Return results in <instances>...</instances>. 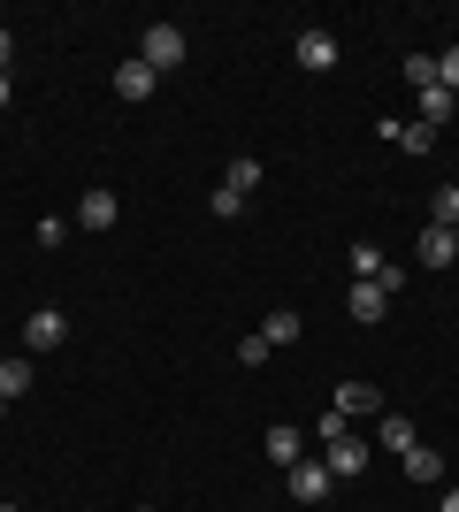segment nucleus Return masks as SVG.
<instances>
[{
  "mask_svg": "<svg viewBox=\"0 0 459 512\" xmlns=\"http://www.w3.org/2000/svg\"><path fill=\"white\" fill-rule=\"evenodd\" d=\"M452 107H459V92L429 85V92H421V123H429V130H444V123H452Z\"/></svg>",
  "mask_w": 459,
  "mask_h": 512,
  "instance_id": "obj_14",
  "label": "nucleus"
},
{
  "mask_svg": "<svg viewBox=\"0 0 459 512\" xmlns=\"http://www.w3.org/2000/svg\"><path fill=\"white\" fill-rule=\"evenodd\" d=\"M329 474H337V482H360V474H368V444H360V436H337V444H329V459H322Z\"/></svg>",
  "mask_w": 459,
  "mask_h": 512,
  "instance_id": "obj_2",
  "label": "nucleus"
},
{
  "mask_svg": "<svg viewBox=\"0 0 459 512\" xmlns=\"http://www.w3.org/2000/svg\"><path fill=\"white\" fill-rule=\"evenodd\" d=\"M0 413H8V398H0Z\"/></svg>",
  "mask_w": 459,
  "mask_h": 512,
  "instance_id": "obj_26",
  "label": "nucleus"
},
{
  "mask_svg": "<svg viewBox=\"0 0 459 512\" xmlns=\"http://www.w3.org/2000/svg\"><path fill=\"white\" fill-rule=\"evenodd\" d=\"M452 260H459L452 230H421V268H452Z\"/></svg>",
  "mask_w": 459,
  "mask_h": 512,
  "instance_id": "obj_13",
  "label": "nucleus"
},
{
  "mask_svg": "<svg viewBox=\"0 0 459 512\" xmlns=\"http://www.w3.org/2000/svg\"><path fill=\"white\" fill-rule=\"evenodd\" d=\"M31 390V352L23 360H0V398H23Z\"/></svg>",
  "mask_w": 459,
  "mask_h": 512,
  "instance_id": "obj_18",
  "label": "nucleus"
},
{
  "mask_svg": "<svg viewBox=\"0 0 459 512\" xmlns=\"http://www.w3.org/2000/svg\"><path fill=\"white\" fill-rule=\"evenodd\" d=\"M299 69H337V31H299Z\"/></svg>",
  "mask_w": 459,
  "mask_h": 512,
  "instance_id": "obj_5",
  "label": "nucleus"
},
{
  "mask_svg": "<svg viewBox=\"0 0 459 512\" xmlns=\"http://www.w3.org/2000/svg\"><path fill=\"white\" fill-rule=\"evenodd\" d=\"M8 92H16V85H8V77H0V107H8Z\"/></svg>",
  "mask_w": 459,
  "mask_h": 512,
  "instance_id": "obj_25",
  "label": "nucleus"
},
{
  "mask_svg": "<svg viewBox=\"0 0 459 512\" xmlns=\"http://www.w3.org/2000/svg\"><path fill=\"white\" fill-rule=\"evenodd\" d=\"M329 413H345V421H352V413H383V390H375V383H337Z\"/></svg>",
  "mask_w": 459,
  "mask_h": 512,
  "instance_id": "obj_6",
  "label": "nucleus"
},
{
  "mask_svg": "<svg viewBox=\"0 0 459 512\" xmlns=\"http://www.w3.org/2000/svg\"><path fill=\"white\" fill-rule=\"evenodd\" d=\"M207 207H215L222 222H238V214H245V199H238V192H222V184H215V199H207Z\"/></svg>",
  "mask_w": 459,
  "mask_h": 512,
  "instance_id": "obj_22",
  "label": "nucleus"
},
{
  "mask_svg": "<svg viewBox=\"0 0 459 512\" xmlns=\"http://www.w3.org/2000/svg\"><path fill=\"white\" fill-rule=\"evenodd\" d=\"M253 337H261L268 352H276V344H299V314H291V306H276V314H268L261 329H253Z\"/></svg>",
  "mask_w": 459,
  "mask_h": 512,
  "instance_id": "obj_12",
  "label": "nucleus"
},
{
  "mask_svg": "<svg viewBox=\"0 0 459 512\" xmlns=\"http://www.w3.org/2000/svg\"><path fill=\"white\" fill-rule=\"evenodd\" d=\"M62 337H69V314H54V306H39V314L23 321V352H54Z\"/></svg>",
  "mask_w": 459,
  "mask_h": 512,
  "instance_id": "obj_3",
  "label": "nucleus"
},
{
  "mask_svg": "<svg viewBox=\"0 0 459 512\" xmlns=\"http://www.w3.org/2000/svg\"><path fill=\"white\" fill-rule=\"evenodd\" d=\"M153 85H161V77H153L146 62H123V69H115V100H146Z\"/></svg>",
  "mask_w": 459,
  "mask_h": 512,
  "instance_id": "obj_10",
  "label": "nucleus"
},
{
  "mask_svg": "<svg viewBox=\"0 0 459 512\" xmlns=\"http://www.w3.org/2000/svg\"><path fill=\"white\" fill-rule=\"evenodd\" d=\"M291 474V497H299V505H322L329 497V482H337V474L322 467V459H299V467H284Z\"/></svg>",
  "mask_w": 459,
  "mask_h": 512,
  "instance_id": "obj_4",
  "label": "nucleus"
},
{
  "mask_svg": "<svg viewBox=\"0 0 459 512\" xmlns=\"http://www.w3.org/2000/svg\"><path fill=\"white\" fill-rule=\"evenodd\" d=\"M138 512H153V505H138Z\"/></svg>",
  "mask_w": 459,
  "mask_h": 512,
  "instance_id": "obj_29",
  "label": "nucleus"
},
{
  "mask_svg": "<svg viewBox=\"0 0 459 512\" xmlns=\"http://www.w3.org/2000/svg\"><path fill=\"white\" fill-rule=\"evenodd\" d=\"M268 459H276V467H299V459H306V436L291 421H276V428H268Z\"/></svg>",
  "mask_w": 459,
  "mask_h": 512,
  "instance_id": "obj_8",
  "label": "nucleus"
},
{
  "mask_svg": "<svg viewBox=\"0 0 459 512\" xmlns=\"http://www.w3.org/2000/svg\"><path fill=\"white\" fill-rule=\"evenodd\" d=\"M345 306H352V321H383V314H391V299H383L375 283H352V291H345Z\"/></svg>",
  "mask_w": 459,
  "mask_h": 512,
  "instance_id": "obj_11",
  "label": "nucleus"
},
{
  "mask_svg": "<svg viewBox=\"0 0 459 512\" xmlns=\"http://www.w3.org/2000/svg\"><path fill=\"white\" fill-rule=\"evenodd\" d=\"M437 85L459 92V46H444V54H437Z\"/></svg>",
  "mask_w": 459,
  "mask_h": 512,
  "instance_id": "obj_21",
  "label": "nucleus"
},
{
  "mask_svg": "<svg viewBox=\"0 0 459 512\" xmlns=\"http://www.w3.org/2000/svg\"><path fill=\"white\" fill-rule=\"evenodd\" d=\"M138 62H146L153 77H169V69L184 62V31H176V23H146V39H138Z\"/></svg>",
  "mask_w": 459,
  "mask_h": 512,
  "instance_id": "obj_1",
  "label": "nucleus"
},
{
  "mask_svg": "<svg viewBox=\"0 0 459 512\" xmlns=\"http://www.w3.org/2000/svg\"><path fill=\"white\" fill-rule=\"evenodd\" d=\"M452 245H459V230H452Z\"/></svg>",
  "mask_w": 459,
  "mask_h": 512,
  "instance_id": "obj_28",
  "label": "nucleus"
},
{
  "mask_svg": "<svg viewBox=\"0 0 459 512\" xmlns=\"http://www.w3.org/2000/svg\"><path fill=\"white\" fill-rule=\"evenodd\" d=\"M398 467H406V482H437V474H444V451L406 444V451H398Z\"/></svg>",
  "mask_w": 459,
  "mask_h": 512,
  "instance_id": "obj_9",
  "label": "nucleus"
},
{
  "mask_svg": "<svg viewBox=\"0 0 459 512\" xmlns=\"http://www.w3.org/2000/svg\"><path fill=\"white\" fill-rule=\"evenodd\" d=\"M222 192H261V161H253V153H238V161H230V176H222Z\"/></svg>",
  "mask_w": 459,
  "mask_h": 512,
  "instance_id": "obj_16",
  "label": "nucleus"
},
{
  "mask_svg": "<svg viewBox=\"0 0 459 512\" xmlns=\"http://www.w3.org/2000/svg\"><path fill=\"white\" fill-rule=\"evenodd\" d=\"M429 230H459V184H437V199H429Z\"/></svg>",
  "mask_w": 459,
  "mask_h": 512,
  "instance_id": "obj_15",
  "label": "nucleus"
},
{
  "mask_svg": "<svg viewBox=\"0 0 459 512\" xmlns=\"http://www.w3.org/2000/svg\"><path fill=\"white\" fill-rule=\"evenodd\" d=\"M375 276H383V245L360 237V245H352V283H375Z\"/></svg>",
  "mask_w": 459,
  "mask_h": 512,
  "instance_id": "obj_17",
  "label": "nucleus"
},
{
  "mask_svg": "<svg viewBox=\"0 0 459 512\" xmlns=\"http://www.w3.org/2000/svg\"><path fill=\"white\" fill-rule=\"evenodd\" d=\"M406 77H414V92L437 85V54H406Z\"/></svg>",
  "mask_w": 459,
  "mask_h": 512,
  "instance_id": "obj_20",
  "label": "nucleus"
},
{
  "mask_svg": "<svg viewBox=\"0 0 459 512\" xmlns=\"http://www.w3.org/2000/svg\"><path fill=\"white\" fill-rule=\"evenodd\" d=\"M8 54H16V39H8V31H0V77H8Z\"/></svg>",
  "mask_w": 459,
  "mask_h": 512,
  "instance_id": "obj_23",
  "label": "nucleus"
},
{
  "mask_svg": "<svg viewBox=\"0 0 459 512\" xmlns=\"http://www.w3.org/2000/svg\"><path fill=\"white\" fill-rule=\"evenodd\" d=\"M437 512H459V490H452V497H444V505H437Z\"/></svg>",
  "mask_w": 459,
  "mask_h": 512,
  "instance_id": "obj_24",
  "label": "nucleus"
},
{
  "mask_svg": "<svg viewBox=\"0 0 459 512\" xmlns=\"http://www.w3.org/2000/svg\"><path fill=\"white\" fill-rule=\"evenodd\" d=\"M115 214H123L115 192H85V199H77V230H115Z\"/></svg>",
  "mask_w": 459,
  "mask_h": 512,
  "instance_id": "obj_7",
  "label": "nucleus"
},
{
  "mask_svg": "<svg viewBox=\"0 0 459 512\" xmlns=\"http://www.w3.org/2000/svg\"><path fill=\"white\" fill-rule=\"evenodd\" d=\"M0 512H16V505H0Z\"/></svg>",
  "mask_w": 459,
  "mask_h": 512,
  "instance_id": "obj_27",
  "label": "nucleus"
},
{
  "mask_svg": "<svg viewBox=\"0 0 459 512\" xmlns=\"http://www.w3.org/2000/svg\"><path fill=\"white\" fill-rule=\"evenodd\" d=\"M414 444V421H406V413H383V451H406Z\"/></svg>",
  "mask_w": 459,
  "mask_h": 512,
  "instance_id": "obj_19",
  "label": "nucleus"
}]
</instances>
